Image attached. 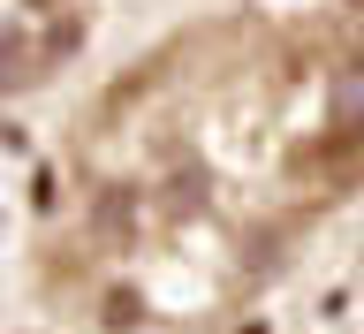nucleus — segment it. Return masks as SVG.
Masks as SVG:
<instances>
[{
  "instance_id": "1",
  "label": "nucleus",
  "mask_w": 364,
  "mask_h": 334,
  "mask_svg": "<svg viewBox=\"0 0 364 334\" xmlns=\"http://www.w3.org/2000/svg\"><path fill=\"white\" fill-rule=\"evenodd\" d=\"M334 114L341 122H364V76H341L334 84Z\"/></svg>"
},
{
  "instance_id": "2",
  "label": "nucleus",
  "mask_w": 364,
  "mask_h": 334,
  "mask_svg": "<svg viewBox=\"0 0 364 334\" xmlns=\"http://www.w3.org/2000/svg\"><path fill=\"white\" fill-rule=\"evenodd\" d=\"M99 228H114V236L129 228V198H122V190H114V198H99Z\"/></svg>"
},
{
  "instance_id": "3",
  "label": "nucleus",
  "mask_w": 364,
  "mask_h": 334,
  "mask_svg": "<svg viewBox=\"0 0 364 334\" xmlns=\"http://www.w3.org/2000/svg\"><path fill=\"white\" fill-rule=\"evenodd\" d=\"M107 319H122V327H136V319H144V304H136L129 289H114V296H107Z\"/></svg>"
},
{
  "instance_id": "4",
  "label": "nucleus",
  "mask_w": 364,
  "mask_h": 334,
  "mask_svg": "<svg viewBox=\"0 0 364 334\" xmlns=\"http://www.w3.org/2000/svg\"><path fill=\"white\" fill-rule=\"evenodd\" d=\"M61 53H76V23H53V38H46V61H61Z\"/></svg>"
}]
</instances>
